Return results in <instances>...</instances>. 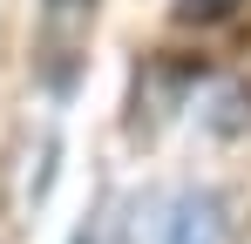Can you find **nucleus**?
I'll return each instance as SVG.
<instances>
[{
    "label": "nucleus",
    "instance_id": "f257e3e1",
    "mask_svg": "<svg viewBox=\"0 0 251 244\" xmlns=\"http://www.w3.org/2000/svg\"><path fill=\"white\" fill-rule=\"evenodd\" d=\"M129 244H238V210L217 190H183L129 210Z\"/></svg>",
    "mask_w": 251,
    "mask_h": 244
},
{
    "label": "nucleus",
    "instance_id": "f03ea898",
    "mask_svg": "<svg viewBox=\"0 0 251 244\" xmlns=\"http://www.w3.org/2000/svg\"><path fill=\"white\" fill-rule=\"evenodd\" d=\"M231 7H238V0H183V14H190V21H224Z\"/></svg>",
    "mask_w": 251,
    "mask_h": 244
}]
</instances>
